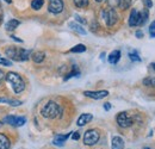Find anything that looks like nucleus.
Returning <instances> with one entry per match:
<instances>
[{"label": "nucleus", "instance_id": "obj_10", "mask_svg": "<svg viewBox=\"0 0 155 149\" xmlns=\"http://www.w3.org/2000/svg\"><path fill=\"white\" fill-rule=\"evenodd\" d=\"M5 54L8 56L12 60H16V61H19V49L16 48V47H10L6 49Z\"/></svg>", "mask_w": 155, "mask_h": 149}, {"label": "nucleus", "instance_id": "obj_3", "mask_svg": "<svg viewBox=\"0 0 155 149\" xmlns=\"http://www.w3.org/2000/svg\"><path fill=\"white\" fill-rule=\"evenodd\" d=\"M101 17L105 20L107 26H114L118 22V15L115 11V8L110 7V8H103L101 11Z\"/></svg>", "mask_w": 155, "mask_h": 149}, {"label": "nucleus", "instance_id": "obj_9", "mask_svg": "<svg viewBox=\"0 0 155 149\" xmlns=\"http://www.w3.org/2000/svg\"><path fill=\"white\" fill-rule=\"evenodd\" d=\"M92 119H93V114H91V113H82L78 118V122H77L78 127H84V125L88 124Z\"/></svg>", "mask_w": 155, "mask_h": 149}, {"label": "nucleus", "instance_id": "obj_36", "mask_svg": "<svg viewBox=\"0 0 155 149\" xmlns=\"http://www.w3.org/2000/svg\"><path fill=\"white\" fill-rule=\"evenodd\" d=\"M136 37L137 38H142L143 37V32H142V31H141V30H138V31H136Z\"/></svg>", "mask_w": 155, "mask_h": 149}, {"label": "nucleus", "instance_id": "obj_14", "mask_svg": "<svg viewBox=\"0 0 155 149\" xmlns=\"http://www.w3.org/2000/svg\"><path fill=\"white\" fill-rule=\"evenodd\" d=\"M71 134L72 132H69V134H66V135H56L55 136V138H54V141H53V143L55 144V146H63L64 144V142L68 140V137L71 136Z\"/></svg>", "mask_w": 155, "mask_h": 149}, {"label": "nucleus", "instance_id": "obj_11", "mask_svg": "<svg viewBox=\"0 0 155 149\" xmlns=\"http://www.w3.org/2000/svg\"><path fill=\"white\" fill-rule=\"evenodd\" d=\"M124 140L119 136H114L111 141V148L112 149H124Z\"/></svg>", "mask_w": 155, "mask_h": 149}, {"label": "nucleus", "instance_id": "obj_16", "mask_svg": "<svg viewBox=\"0 0 155 149\" xmlns=\"http://www.w3.org/2000/svg\"><path fill=\"white\" fill-rule=\"evenodd\" d=\"M119 60H120V51L119 50H114L112 53H110V55L107 57V61L111 65H116Z\"/></svg>", "mask_w": 155, "mask_h": 149}, {"label": "nucleus", "instance_id": "obj_17", "mask_svg": "<svg viewBox=\"0 0 155 149\" xmlns=\"http://www.w3.org/2000/svg\"><path fill=\"white\" fill-rule=\"evenodd\" d=\"M148 17H149V12L147 8H143L141 12H140V22H138V26H142L147 23L148 20Z\"/></svg>", "mask_w": 155, "mask_h": 149}, {"label": "nucleus", "instance_id": "obj_8", "mask_svg": "<svg viewBox=\"0 0 155 149\" xmlns=\"http://www.w3.org/2000/svg\"><path fill=\"white\" fill-rule=\"evenodd\" d=\"M84 95H85V97H88V98H91V99L99 100V99L106 98V97L109 95V91H106V90H101V91H85V92H84Z\"/></svg>", "mask_w": 155, "mask_h": 149}, {"label": "nucleus", "instance_id": "obj_38", "mask_svg": "<svg viewBox=\"0 0 155 149\" xmlns=\"http://www.w3.org/2000/svg\"><path fill=\"white\" fill-rule=\"evenodd\" d=\"M11 38H12V39H15V41H17V42H19V43H21V42H23V41H21V39H20V38L16 37V36H15V35H12V36H11Z\"/></svg>", "mask_w": 155, "mask_h": 149}, {"label": "nucleus", "instance_id": "obj_39", "mask_svg": "<svg viewBox=\"0 0 155 149\" xmlns=\"http://www.w3.org/2000/svg\"><path fill=\"white\" fill-rule=\"evenodd\" d=\"M4 1L7 2V4H11V2H12V0H4Z\"/></svg>", "mask_w": 155, "mask_h": 149}, {"label": "nucleus", "instance_id": "obj_20", "mask_svg": "<svg viewBox=\"0 0 155 149\" xmlns=\"http://www.w3.org/2000/svg\"><path fill=\"white\" fill-rule=\"evenodd\" d=\"M32 60H34V62H36V63H41V62H43L44 61V58H45V54L43 53V51H36V53H34L32 54Z\"/></svg>", "mask_w": 155, "mask_h": 149}, {"label": "nucleus", "instance_id": "obj_23", "mask_svg": "<svg viewBox=\"0 0 155 149\" xmlns=\"http://www.w3.org/2000/svg\"><path fill=\"white\" fill-rule=\"evenodd\" d=\"M84 51H86V45L84 44H77L71 49V53H84Z\"/></svg>", "mask_w": 155, "mask_h": 149}, {"label": "nucleus", "instance_id": "obj_2", "mask_svg": "<svg viewBox=\"0 0 155 149\" xmlns=\"http://www.w3.org/2000/svg\"><path fill=\"white\" fill-rule=\"evenodd\" d=\"M5 79L11 85V87H12L15 93H21L25 90V82H24L23 78L18 73L8 72L7 74L5 75Z\"/></svg>", "mask_w": 155, "mask_h": 149}, {"label": "nucleus", "instance_id": "obj_19", "mask_svg": "<svg viewBox=\"0 0 155 149\" xmlns=\"http://www.w3.org/2000/svg\"><path fill=\"white\" fill-rule=\"evenodd\" d=\"M0 103H5L8 104L11 106H19L21 105V101L17 100V99H8V98H0Z\"/></svg>", "mask_w": 155, "mask_h": 149}, {"label": "nucleus", "instance_id": "obj_31", "mask_svg": "<svg viewBox=\"0 0 155 149\" xmlns=\"http://www.w3.org/2000/svg\"><path fill=\"white\" fill-rule=\"evenodd\" d=\"M149 34H150L152 37L155 38V20L152 22V24H150V26H149Z\"/></svg>", "mask_w": 155, "mask_h": 149}, {"label": "nucleus", "instance_id": "obj_35", "mask_svg": "<svg viewBox=\"0 0 155 149\" xmlns=\"http://www.w3.org/2000/svg\"><path fill=\"white\" fill-rule=\"evenodd\" d=\"M104 109H105L106 111L111 110V104H110V103H105V104H104Z\"/></svg>", "mask_w": 155, "mask_h": 149}, {"label": "nucleus", "instance_id": "obj_33", "mask_svg": "<svg viewBox=\"0 0 155 149\" xmlns=\"http://www.w3.org/2000/svg\"><path fill=\"white\" fill-rule=\"evenodd\" d=\"M75 19H77V22L81 23V24H86V20H85L84 18H81L79 15H75Z\"/></svg>", "mask_w": 155, "mask_h": 149}, {"label": "nucleus", "instance_id": "obj_24", "mask_svg": "<svg viewBox=\"0 0 155 149\" xmlns=\"http://www.w3.org/2000/svg\"><path fill=\"white\" fill-rule=\"evenodd\" d=\"M88 2H90V0H74L75 6L79 7V8H85V7H87V6H88Z\"/></svg>", "mask_w": 155, "mask_h": 149}, {"label": "nucleus", "instance_id": "obj_5", "mask_svg": "<svg viewBox=\"0 0 155 149\" xmlns=\"http://www.w3.org/2000/svg\"><path fill=\"white\" fill-rule=\"evenodd\" d=\"M117 124L120 128H129L133 125V118L127 113V112H119L116 117Z\"/></svg>", "mask_w": 155, "mask_h": 149}, {"label": "nucleus", "instance_id": "obj_13", "mask_svg": "<svg viewBox=\"0 0 155 149\" xmlns=\"http://www.w3.org/2000/svg\"><path fill=\"white\" fill-rule=\"evenodd\" d=\"M19 24H20V22L18 19H10V20L5 24V30L8 31V32H11V31L16 30V29L19 26Z\"/></svg>", "mask_w": 155, "mask_h": 149}, {"label": "nucleus", "instance_id": "obj_15", "mask_svg": "<svg viewBox=\"0 0 155 149\" xmlns=\"http://www.w3.org/2000/svg\"><path fill=\"white\" fill-rule=\"evenodd\" d=\"M11 141L5 134H0V149H10Z\"/></svg>", "mask_w": 155, "mask_h": 149}, {"label": "nucleus", "instance_id": "obj_28", "mask_svg": "<svg viewBox=\"0 0 155 149\" xmlns=\"http://www.w3.org/2000/svg\"><path fill=\"white\" fill-rule=\"evenodd\" d=\"M79 75H80V72L74 68V69H73V72L68 73V74L64 76V80H68V79H71V78H73V76H79Z\"/></svg>", "mask_w": 155, "mask_h": 149}, {"label": "nucleus", "instance_id": "obj_18", "mask_svg": "<svg viewBox=\"0 0 155 149\" xmlns=\"http://www.w3.org/2000/svg\"><path fill=\"white\" fill-rule=\"evenodd\" d=\"M31 54H32V50L24 49V48L19 49V61H26Z\"/></svg>", "mask_w": 155, "mask_h": 149}, {"label": "nucleus", "instance_id": "obj_42", "mask_svg": "<svg viewBox=\"0 0 155 149\" xmlns=\"http://www.w3.org/2000/svg\"><path fill=\"white\" fill-rule=\"evenodd\" d=\"M143 149H150V148H148V147H146V148H143Z\"/></svg>", "mask_w": 155, "mask_h": 149}, {"label": "nucleus", "instance_id": "obj_7", "mask_svg": "<svg viewBox=\"0 0 155 149\" xmlns=\"http://www.w3.org/2000/svg\"><path fill=\"white\" fill-rule=\"evenodd\" d=\"M64 4L62 0H50L49 6H48V11L53 15H58L63 11Z\"/></svg>", "mask_w": 155, "mask_h": 149}, {"label": "nucleus", "instance_id": "obj_1", "mask_svg": "<svg viewBox=\"0 0 155 149\" xmlns=\"http://www.w3.org/2000/svg\"><path fill=\"white\" fill-rule=\"evenodd\" d=\"M62 111H63L62 108L58 105V103L49 101L41 110V114L47 119H55V118H58L62 114Z\"/></svg>", "mask_w": 155, "mask_h": 149}, {"label": "nucleus", "instance_id": "obj_6", "mask_svg": "<svg viewBox=\"0 0 155 149\" xmlns=\"http://www.w3.org/2000/svg\"><path fill=\"white\" fill-rule=\"evenodd\" d=\"M4 123H7L12 127H21L26 123V118L25 117H19V116H6L4 118Z\"/></svg>", "mask_w": 155, "mask_h": 149}, {"label": "nucleus", "instance_id": "obj_26", "mask_svg": "<svg viewBox=\"0 0 155 149\" xmlns=\"http://www.w3.org/2000/svg\"><path fill=\"white\" fill-rule=\"evenodd\" d=\"M143 85L144 86H153V87H155V78L153 76H150V78H147V79H144L143 80Z\"/></svg>", "mask_w": 155, "mask_h": 149}, {"label": "nucleus", "instance_id": "obj_12", "mask_svg": "<svg viewBox=\"0 0 155 149\" xmlns=\"http://www.w3.org/2000/svg\"><path fill=\"white\" fill-rule=\"evenodd\" d=\"M138 22H140V12L137 10H133L129 17V25L130 26H138Z\"/></svg>", "mask_w": 155, "mask_h": 149}, {"label": "nucleus", "instance_id": "obj_34", "mask_svg": "<svg viewBox=\"0 0 155 149\" xmlns=\"http://www.w3.org/2000/svg\"><path fill=\"white\" fill-rule=\"evenodd\" d=\"M72 138L74 140V141H77V140H79L80 138V134L79 132H72Z\"/></svg>", "mask_w": 155, "mask_h": 149}, {"label": "nucleus", "instance_id": "obj_40", "mask_svg": "<svg viewBox=\"0 0 155 149\" xmlns=\"http://www.w3.org/2000/svg\"><path fill=\"white\" fill-rule=\"evenodd\" d=\"M152 68H153V69L155 71V63H152Z\"/></svg>", "mask_w": 155, "mask_h": 149}, {"label": "nucleus", "instance_id": "obj_41", "mask_svg": "<svg viewBox=\"0 0 155 149\" xmlns=\"http://www.w3.org/2000/svg\"><path fill=\"white\" fill-rule=\"evenodd\" d=\"M96 1H97V2H103L104 0H96Z\"/></svg>", "mask_w": 155, "mask_h": 149}, {"label": "nucleus", "instance_id": "obj_22", "mask_svg": "<svg viewBox=\"0 0 155 149\" xmlns=\"http://www.w3.org/2000/svg\"><path fill=\"white\" fill-rule=\"evenodd\" d=\"M43 5H44V0H32V1H31V7H32V10H35V11L41 10Z\"/></svg>", "mask_w": 155, "mask_h": 149}, {"label": "nucleus", "instance_id": "obj_27", "mask_svg": "<svg viewBox=\"0 0 155 149\" xmlns=\"http://www.w3.org/2000/svg\"><path fill=\"white\" fill-rule=\"evenodd\" d=\"M130 5H131V0H120V4H119L122 10H128Z\"/></svg>", "mask_w": 155, "mask_h": 149}, {"label": "nucleus", "instance_id": "obj_43", "mask_svg": "<svg viewBox=\"0 0 155 149\" xmlns=\"http://www.w3.org/2000/svg\"><path fill=\"white\" fill-rule=\"evenodd\" d=\"M0 127H1V122H0Z\"/></svg>", "mask_w": 155, "mask_h": 149}, {"label": "nucleus", "instance_id": "obj_30", "mask_svg": "<svg viewBox=\"0 0 155 149\" xmlns=\"http://www.w3.org/2000/svg\"><path fill=\"white\" fill-rule=\"evenodd\" d=\"M0 65L2 66H7V67H11L12 66V62L7 58H4V57H0Z\"/></svg>", "mask_w": 155, "mask_h": 149}, {"label": "nucleus", "instance_id": "obj_37", "mask_svg": "<svg viewBox=\"0 0 155 149\" xmlns=\"http://www.w3.org/2000/svg\"><path fill=\"white\" fill-rule=\"evenodd\" d=\"M4 79H5V73H4V72L0 69V84L4 81Z\"/></svg>", "mask_w": 155, "mask_h": 149}, {"label": "nucleus", "instance_id": "obj_4", "mask_svg": "<svg viewBox=\"0 0 155 149\" xmlns=\"http://www.w3.org/2000/svg\"><path fill=\"white\" fill-rule=\"evenodd\" d=\"M99 138H100L99 131L96 129H90L84 135V144L85 146H94L96 143H98Z\"/></svg>", "mask_w": 155, "mask_h": 149}, {"label": "nucleus", "instance_id": "obj_21", "mask_svg": "<svg viewBox=\"0 0 155 149\" xmlns=\"http://www.w3.org/2000/svg\"><path fill=\"white\" fill-rule=\"evenodd\" d=\"M69 28L71 29H73L74 31H77V32H79L80 35H86V30L81 26V25H79V24H77V23H74V22H72V23H69Z\"/></svg>", "mask_w": 155, "mask_h": 149}, {"label": "nucleus", "instance_id": "obj_25", "mask_svg": "<svg viewBox=\"0 0 155 149\" xmlns=\"http://www.w3.org/2000/svg\"><path fill=\"white\" fill-rule=\"evenodd\" d=\"M129 57H130V60L134 61V62H141V57H140L138 53H137L136 50L130 51V53H129Z\"/></svg>", "mask_w": 155, "mask_h": 149}, {"label": "nucleus", "instance_id": "obj_32", "mask_svg": "<svg viewBox=\"0 0 155 149\" xmlns=\"http://www.w3.org/2000/svg\"><path fill=\"white\" fill-rule=\"evenodd\" d=\"M142 1H143V4H144L146 8H150V7L153 6V1H152V0H142Z\"/></svg>", "mask_w": 155, "mask_h": 149}, {"label": "nucleus", "instance_id": "obj_29", "mask_svg": "<svg viewBox=\"0 0 155 149\" xmlns=\"http://www.w3.org/2000/svg\"><path fill=\"white\" fill-rule=\"evenodd\" d=\"M107 4H109V6H110V7L115 8V7H117V6H119L120 0H107Z\"/></svg>", "mask_w": 155, "mask_h": 149}]
</instances>
